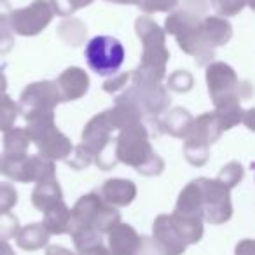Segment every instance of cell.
<instances>
[{
  "mask_svg": "<svg viewBox=\"0 0 255 255\" xmlns=\"http://www.w3.org/2000/svg\"><path fill=\"white\" fill-rule=\"evenodd\" d=\"M124 46L116 37L98 35L86 46L88 67L98 75H114L124 63Z\"/></svg>",
  "mask_w": 255,
  "mask_h": 255,
  "instance_id": "6da1fadb",
  "label": "cell"
}]
</instances>
